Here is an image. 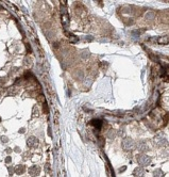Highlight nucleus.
Segmentation results:
<instances>
[{
  "label": "nucleus",
  "instance_id": "nucleus-4",
  "mask_svg": "<svg viewBox=\"0 0 169 177\" xmlns=\"http://www.w3.org/2000/svg\"><path fill=\"white\" fill-rule=\"evenodd\" d=\"M39 172H41V169H39L38 167H32L31 169H30V174L31 175H34V176H36V175H38Z\"/></svg>",
  "mask_w": 169,
  "mask_h": 177
},
{
  "label": "nucleus",
  "instance_id": "nucleus-1",
  "mask_svg": "<svg viewBox=\"0 0 169 177\" xmlns=\"http://www.w3.org/2000/svg\"><path fill=\"white\" fill-rule=\"evenodd\" d=\"M122 147L126 151H132L135 147V143L132 139H124V142H122Z\"/></svg>",
  "mask_w": 169,
  "mask_h": 177
},
{
  "label": "nucleus",
  "instance_id": "nucleus-2",
  "mask_svg": "<svg viewBox=\"0 0 169 177\" xmlns=\"http://www.w3.org/2000/svg\"><path fill=\"white\" fill-rule=\"evenodd\" d=\"M138 162H139V164H142V165H148V164H150V162H151V158L146 156V155H142V156L138 157Z\"/></svg>",
  "mask_w": 169,
  "mask_h": 177
},
{
  "label": "nucleus",
  "instance_id": "nucleus-5",
  "mask_svg": "<svg viewBox=\"0 0 169 177\" xmlns=\"http://www.w3.org/2000/svg\"><path fill=\"white\" fill-rule=\"evenodd\" d=\"M135 175L137 177H143L144 176V170L142 167H137L136 170H135Z\"/></svg>",
  "mask_w": 169,
  "mask_h": 177
},
{
  "label": "nucleus",
  "instance_id": "nucleus-7",
  "mask_svg": "<svg viewBox=\"0 0 169 177\" xmlns=\"http://www.w3.org/2000/svg\"><path fill=\"white\" fill-rule=\"evenodd\" d=\"M91 124L95 125V127H98V128H99V127L101 126V125H102V123H101L100 121H97V120H95V121L91 122Z\"/></svg>",
  "mask_w": 169,
  "mask_h": 177
},
{
  "label": "nucleus",
  "instance_id": "nucleus-6",
  "mask_svg": "<svg viewBox=\"0 0 169 177\" xmlns=\"http://www.w3.org/2000/svg\"><path fill=\"white\" fill-rule=\"evenodd\" d=\"M25 172V167H23V165H19V167H16V173L17 174H21Z\"/></svg>",
  "mask_w": 169,
  "mask_h": 177
},
{
  "label": "nucleus",
  "instance_id": "nucleus-3",
  "mask_svg": "<svg viewBox=\"0 0 169 177\" xmlns=\"http://www.w3.org/2000/svg\"><path fill=\"white\" fill-rule=\"evenodd\" d=\"M37 144H38V140L35 137H31L28 139V146L29 147H36Z\"/></svg>",
  "mask_w": 169,
  "mask_h": 177
}]
</instances>
